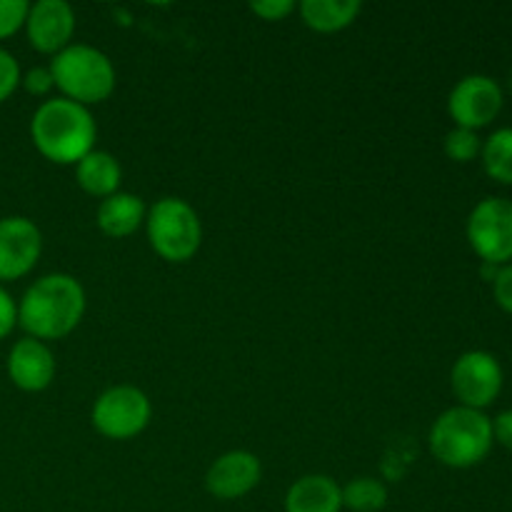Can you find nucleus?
Returning a JSON list of instances; mask_svg holds the SVG:
<instances>
[{"label":"nucleus","mask_w":512,"mask_h":512,"mask_svg":"<svg viewBox=\"0 0 512 512\" xmlns=\"http://www.w3.org/2000/svg\"><path fill=\"white\" fill-rule=\"evenodd\" d=\"M25 33L38 53L58 55L73 40L75 13L65 0H38L30 5Z\"/></svg>","instance_id":"11"},{"label":"nucleus","mask_w":512,"mask_h":512,"mask_svg":"<svg viewBox=\"0 0 512 512\" xmlns=\"http://www.w3.org/2000/svg\"><path fill=\"white\" fill-rule=\"evenodd\" d=\"M145 215H148V210H145L143 198L118 190L110 198L100 200L98 228L108 238H128L145 223Z\"/></svg>","instance_id":"15"},{"label":"nucleus","mask_w":512,"mask_h":512,"mask_svg":"<svg viewBox=\"0 0 512 512\" xmlns=\"http://www.w3.org/2000/svg\"><path fill=\"white\" fill-rule=\"evenodd\" d=\"M150 248L168 263H188L203 243L198 213L180 198H160L145 215Z\"/></svg>","instance_id":"5"},{"label":"nucleus","mask_w":512,"mask_h":512,"mask_svg":"<svg viewBox=\"0 0 512 512\" xmlns=\"http://www.w3.org/2000/svg\"><path fill=\"white\" fill-rule=\"evenodd\" d=\"M505 103L503 88L490 75H465L455 83L448 95V113L455 120V128H468L478 133L480 128L493 123Z\"/></svg>","instance_id":"9"},{"label":"nucleus","mask_w":512,"mask_h":512,"mask_svg":"<svg viewBox=\"0 0 512 512\" xmlns=\"http://www.w3.org/2000/svg\"><path fill=\"white\" fill-rule=\"evenodd\" d=\"M95 120L85 105L68 98H50L30 120V138L38 153L50 163L75 165L93 150Z\"/></svg>","instance_id":"2"},{"label":"nucleus","mask_w":512,"mask_h":512,"mask_svg":"<svg viewBox=\"0 0 512 512\" xmlns=\"http://www.w3.org/2000/svg\"><path fill=\"white\" fill-rule=\"evenodd\" d=\"M50 73H53L55 88L63 93V98L80 105L103 103L115 90V68L103 50L93 45L70 43L50 60Z\"/></svg>","instance_id":"4"},{"label":"nucleus","mask_w":512,"mask_h":512,"mask_svg":"<svg viewBox=\"0 0 512 512\" xmlns=\"http://www.w3.org/2000/svg\"><path fill=\"white\" fill-rule=\"evenodd\" d=\"M493 295L495 303L500 305V310L512 315V263L500 265L498 275L493 280Z\"/></svg>","instance_id":"24"},{"label":"nucleus","mask_w":512,"mask_h":512,"mask_svg":"<svg viewBox=\"0 0 512 512\" xmlns=\"http://www.w3.org/2000/svg\"><path fill=\"white\" fill-rule=\"evenodd\" d=\"M428 445L433 458L445 468H475L488 458L495 445L493 420L483 410L455 405L435 418Z\"/></svg>","instance_id":"3"},{"label":"nucleus","mask_w":512,"mask_h":512,"mask_svg":"<svg viewBox=\"0 0 512 512\" xmlns=\"http://www.w3.org/2000/svg\"><path fill=\"white\" fill-rule=\"evenodd\" d=\"M20 83H23V88L28 90L30 95H48L50 90L55 88V80H53V73H50V68H30L28 73L20 78Z\"/></svg>","instance_id":"25"},{"label":"nucleus","mask_w":512,"mask_h":512,"mask_svg":"<svg viewBox=\"0 0 512 512\" xmlns=\"http://www.w3.org/2000/svg\"><path fill=\"white\" fill-rule=\"evenodd\" d=\"M15 325H18V305L8 290L0 288V340L8 338Z\"/></svg>","instance_id":"26"},{"label":"nucleus","mask_w":512,"mask_h":512,"mask_svg":"<svg viewBox=\"0 0 512 512\" xmlns=\"http://www.w3.org/2000/svg\"><path fill=\"white\" fill-rule=\"evenodd\" d=\"M8 378L23 393H40L55 378V358L43 340L23 338L8 353Z\"/></svg>","instance_id":"13"},{"label":"nucleus","mask_w":512,"mask_h":512,"mask_svg":"<svg viewBox=\"0 0 512 512\" xmlns=\"http://www.w3.org/2000/svg\"><path fill=\"white\" fill-rule=\"evenodd\" d=\"M508 88H510V95H512V73H510V80H508Z\"/></svg>","instance_id":"29"},{"label":"nucleus","mask_w":512,"mask_h":512,"mask_svg":"<svg viewBox=\"0 0 512 512\" xmlns=\"http://www.w3.org/2000/svg\"><path fill=\"white\" fill-rule=\"evenodd\" d=\"M498 270H500V265H490V263H483V268H480V275H483V278L488 280V283H493V280H495V275H498Z\"/></svg>","instance_id":"28"},{"label":"nucleus","mask_w":512,"mask_h":512,"mask_svg":"<svg viewBox=\"0 0 512 512\" xmlns=\"http://www.w3.org/2000/svg\"><path fill=\"white\" fill-rule=\"evenodd\" d=\"M493 440L512 453V408L503 410V413L493 420Z\"/></svg>","instance_id":"27"},{"label":"nucleus","mask_w":512,"mask_h":512,"mask_svg":"<svg viewBox=\"0 0 512 512\" xmlns=\"http://www.w3.org/2000/svg\"><path fill=\"white\" fill-rule=\"evenodd\" d=\"M20 78H23V75H20L18 60H15L8 50L0 48V103H5V100L18 90Z\"/></svg>","instance_id":"22"},{"label":"nucleus","mask_w":512,"mask_h":512,"mask_svg":"<svg viewBox=\"0 0 512 512\" xmlns=\"http://www.w3.org/2000/svg\"><path fill=\"white\" fill-rule=\"evenodd\" d=\"M343 488L328 475H303L285 495V512H340Z\"/></svg>","instance_id":"14"},{"label":"nucleus","mask_w":512,"mask_h":512,"mask_svg":"<svg viewBox=\"0 0 512 512\" xmlns=\"http://www.w3.org/2000/svg\"><path fill=\"white\" fill-rule=\"evenodd\" d=\"M503 365L488 350H468L460 355L450 373L455 398L463 408L485 410L503 393Z\"/></svg>","instance_id":"8"},{"label":"nucleus","mask_w":512,"mask_h":512,"mask_svg":"<svg viewBox=\"0 0 512 512\" xmlns=\"http://www.w3.org/2000/svg\"><path fill=\"white\" fill-rule=\"evenodd\" d=\"M260 478H263V465H260L258 455L248 453V450H230L208 468L205 488L218 500H238L253 493Z\"/></svg>","instance_id":"12"},{"label":"nucleus","mask_w":512,"mask_h":512,"mask_svg":"<svg viewBox=\"0 0 512 512\" xmlns=\"http://www.w3.org/2000/svg\"><path fill=\"white\" fill-rule=\"evenodd\" d=\"M30 5L25 0H0V40L10 38L25 28V18H28Z\"/></svg>","instance_id":"21"},{"label":"nucleus","mask_w":512,"mask_h":512,"mask_svg":"<svg viewBox=\"0 0 512 512\" xmlns=\"http://www.w3.org/2000/svg\"><path fill=\"white\" fill-rule=\"evenodd\" d=\"M465 235L483 263L508 265L512 260V200L500 195L480 200L468 215Z\"/></svg>","instance_id":"6"},{"label":"nucleus","mask_w":512,"mask_h":512,"mask_svg":"<svg viewBox=\"0 0 512 512\" xmlns=\"http://www.w3.org/2000/svg\"><path fill=\"white\" fill-rule=\"evenodd\" d=\"M388 505V488L375 478H355L343 488V508L353 512H380Z\"/></svg>","instance_id":"19"},{"label":"nucleus","mask_w":512,"mask_h":512,"mask_svg":"<svg viewBox=\"0 0 512 512\" xmlns=\"http://www.w3.org/2000/svg\"><path fill=\"white\" fill-rule=\"evenodd\" d=\"M150 415L153 408L143 390L135 385H115L95 400L90 420L103 438L130 440L148 428Z\"/></svg>","instance_id":"7"},{"label":"nucleus","mask_w":512,"mask_h":512,"mask_svg":"<svg viewBox=\"0 0 512 512\" xmlns=\"http://www.w3.org/2000/svg\"><path fill=\"white\" fill-rule=\"evenodd\" d=\"M445 155L455 163H470V160L480 158V150H483V140L475 130L468 128H453L445 135Z\"/></svg>","instance_id":"20"},{"label":"nucleus","mask_w":512,"mask_h":512,"mask_svg":"<svg viewBox=\"0 0 512 512\" xmlns=\"http://www.w3.org/2000/svg\"><path fill=\"white\" fill-rule=\"evenodd\" d=\"M43 253V235L33 220L10 215L0 220V280L10 283L35 268Z\"/></svg>","instance_id":"10"},{"label":"nucleus","mask_w":512,"mask_h":512,"mask_svg":"<svg viewBox=\"0 0 512 512\" xmlns=\"http://www.w3.org/2000/svg\"><path fill=\"white\" fill-rule=\"evenodd\" d=\"M75 180L80 188L93 198H110L118 193L120 180H123V170L115 155L108 150H90L80 163H75Z\"/></svg>","instance_id":"16"},{"label":"nucleus","mask_w":512,"mask_h":512,"mask_svg":"<svg viewBox=\"0 0 512 512\" xmlns=\"http://www.w3.org/2000/svg\"><path fill=\"white\" fill-rule=\"evenodd\" d=\"M250 10L268 23H278L293 13L295 3L293 0H258V3H250Z\"/></svg>","instance_id":"23"},{"label":"nucleus","mask_w":512,"mask_h":512,"mask_svg":"<svg viewBox=\"0 0 512 512\" xmlns=\"http://www.w3.org/2000/svg\"><path fill=\"white\" fill-rule=\"evenodd\" d=\"M298 10L303 23L315 33H338L355 23L363 5L360 0H305Z\"/></svg>","instance_id":"17"},{"label":"nucleus","mask_w":512,"mask_h":512,"mask_svg":"<svg viewBox=\"0 0 512 512\" xmlns=\"http://www.w3.org/2000/svg\"><path fill=\"white\" fill-rule=\"evenodd\" d=\"M483 170L490 180L500 185H512V128H500L483 140L480 150Z\"/></svg>","instance_id":"18"},{"label":"nucleus","mask_w":512,"mask_h":512,"mask_svg":"<svg viewBox=\"0 0 512 512\" xmlns=\"http://www.w3.org/2000/svg\"><path fill=\"white\" fill-rule=\"evenodd\" d=\"M85 315V290L73 275L50 273L35 280L18 303V325L35 340H60Z\"/></svg>","instance_id":"1"}]
</instances>
